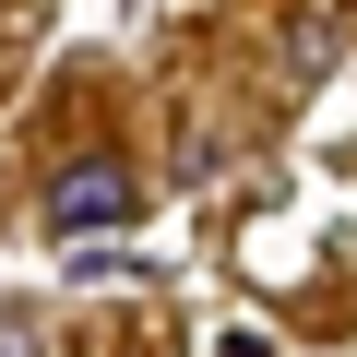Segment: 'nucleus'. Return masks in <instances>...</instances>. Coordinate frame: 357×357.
Wrapping results in <instances>:
<instances>
[{
    "instance_id": "nucleus-1",
    "label": "nucleus",
    "mask_w": 357,
    "mask_h": 357,
    "mask_svg": "<svg viewBox=\"0 0 357 357\" xmlns=\"http://www.w3.org/2000/svg\"><path fill=\"white\" fill-rule=\"evenodd\" d=\"M131 215H143V191H131L119 155H72V167L48 178V227H60V238H107V227H131Z\"/></svg>"
}]
</instances>
